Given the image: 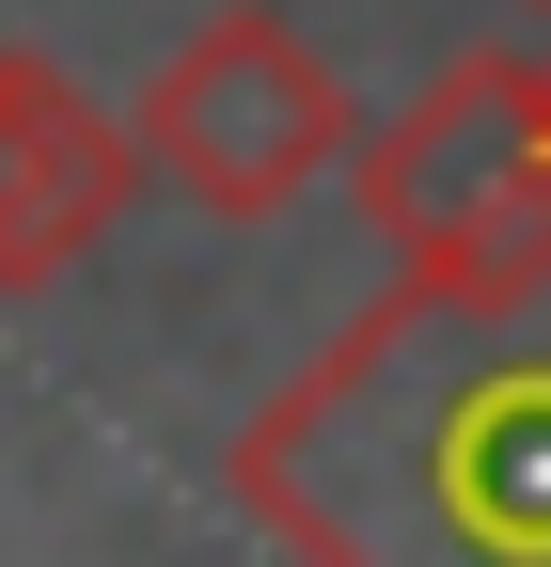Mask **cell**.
<instances>
[{
	"label": "cell",
	"mask_w": 551,
	"mask_h": 567,
	"mask_svg": "<svg viewBox=\"0 0 551 567\" xmlns=\"http://www.w3.org/2000/svg\"><path fill=\"white\" fill-rule=\"evenodd\" d=\"M143 189V142L126 111H95L48 48H0V300L63 284Z\"/></svg>",
	"instance_id": "obj_4"
},
{
	"label": "cell",
	"mask_w": 551,
	"mask_h": 567,
	"mask_svg": "<svg viewBox=\"0 0 551 567\" xmlns=\"http://www.w3.org/2000/svg\"><path fill=\"white\" fill-rule=\"evenodd\" d=\"M536 17H551V0H536Z\"/></svg>",
	"instance_id": "obj_5"
},
{
	"label": "cell",
	"mask_w": 551,
	"mask_h": 567,
	"mask_svg": "<svg viewBox=\"0 0 551 567\" xmlns=\"http://www.w3.org/2000/svg\"><path fill=\"white\" fill-rule=\"evenodd\" d=\"M347 158H363V221L394 237V268L551 237V48H472L441 80H409V111L363 126Z\"/></svg>",
	"instance_id": "obj_3"
},
{
	"label": "cell",
	"mask_w": 551,
	"mask_h": 567,
	"mask_svg": "<svg viewBox=\"0 0 551 567\" xmlns=\"http://www.w3.org/2000/svg\"><path fill=\"white\" fill-rule=\"evenodd\" d=\"M126 142H143V174H158L174 205H205V221H284L300 189H331V158L363 142V111H347V80L300 48L284 0H221V17L143 80Z\"/></svg>",
	"instance_id": "obj_2"
},
{
	"label": "cell",
	"mask_w": 551,
	"mask_h": 567,
	"mask_svg": "<svg viewBox=\"0 0 551 567\" xmlns=\"http://www.w3.org/2000/svg\"><path fill=\"white\" fill-rule=\"evenodd\" d=\"M221 488L284 567H551V237L394 268Z\"/></svg>",
	"instance_id": "obj_1"
}]
</instances>
